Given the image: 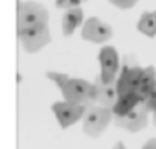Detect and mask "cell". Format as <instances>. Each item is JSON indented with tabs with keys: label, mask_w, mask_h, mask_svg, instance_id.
<instances>
[{
	"label": "cell",
	"mask_w": 156,
	"mask_h": 149,
	"mask_svg": "<svg viewBox=\"0 0 156 149\" xmlns=\"http://www.w3.org/2000/svg\"><path fill=\"white\" fill-rule=\"evenodd\" d=\"M99 64H101V74H99V82L101 84H114L116 75L119 72V54L116 47L112 45H104L99 50Z\"/></svg>",
	"instance_id": "obj_5"
},
{
	"label": "cell",
	"mask_w": 156,
	"mask_h": 149,
	"mask_svg": "<svg viewBox=\"0 0 156 149\" xmlns=\"http://www.w3.org/2000/svg\"><path fill=\"white\" fill-rule=\"evenodd\" d=\"M17 37L20 40L22 47L29 54H35L41 49H44L47 44H51V32L49 27L44 24L41 25H32L25 29H17Z\"/></svg>",
	"instance_id": "obj_3"
},
{
	"label": "cell",
	"mask_w": 156,
	"mask_h": 149,
	"mask_svg": "<svg viewBox=\"0 0 156 149\" xmlns=\"http://www.w3.org/2000/svg\"><path fill=\"white\" fill-rule=\"evenodd\" d=\"M47 25L49 10L39 2L27 0L17 4V29H25L32 25Z\"/></svg>",
	"instance_id": "obj_2"
},
{
	"label": "cell",
	"mask_w": 156,
	"mask_h": 149,
	"mask_svg": "<svg viewBox=\"0 0 156 149\" xmlns=\"http://www.w3.org/2000/svg\"><path fill=\"white\" fill-rule=\"evenodd\" d=\"M55 7L62 9V10H69V9L81 7V2L79 0H55Z\"/></svg>",
	"instance_id": "obj_17"
},
{
	"label": "cell",
	"mask_w": 156,
	"mask_h": 149,
	"mask_svg": "<svg viewBox=\"0 0 156 149\" xmlns=\"http://www.w3.org/2000/svg\"><path fill=\"white\" fill-rule=\"evenodd\" d=\"M156 84V69L153 65H148V67H143V74L141 79H139V85L138 91H136V95L139 97V104L148 97V94L154 89Z\"/></svg>",
	"instance_id": "obj_11"
},
{
	"label": "cell",
	"mask_w": 156,
	"mask_h": 149,
	"mask_svg": "<svg viewBox=\"0 0 156 149\" xmlns=\"http://www.w3.org/2000/svg\"><path fill=\"white\" fill-rule=\"evenodd\" d=\"M153 124L156 126V112H153Z\"/></svg>",
	"instance_id": "obj_21"
},
{
	"label": "cell",
	"mask_w": 156,
	"mask_h": 149,
	"mask_svg": "<svg viewBox=\"0 0 156 149\" xmlns=\"http://www.w3.org/2000/svg\"><path fill=\"white\" fill-rule=\"evenodd\" d=\"M111 121H112L111 109L101 107V106H92L82 116V131L89 137H99Z\"/></svg>",
	"instance_id": "obj_4"
},
{
	"label": "cell",
	"mask_w": 156,
	"mask_h": 149,
	"mask_svg": "<svg viewBox=\"0 0 156 149\" xmlns=\"http://www.w3.org/2000/svg\"><path fill=\"white\" fill-rule=\"evenodd\" d=\"M81 37L87 42H92V44H104V42L111 40L112 29L101 19L89 17L81 25Z\"/></svg>",
	"instance_id": "obj_6"
},
{
	"label": "cell",
	"mask_w": 156,
	"mask_h": 149,
	"mask_svg": "<svg viewBox=\"0 0 156 149\" xmlns=\"http://www.w3.org/2000/svg\"><path fill=\"white\" fill-rule=\"evenodd\" d=\"M143 149H156V137L149 139V141L143 146Z\"/></svg>",
	"instance_id": "obj_19"
},
{
	"label": "cell",
	"mask_w": 156,
	"mask_h": 149,
	"mask_svg": "<svg viewBox=\"0 0 156 149\" xmlns=\"http://www.w3.org/2000/svg\"><path fill=\"white\" fill-rule=\"evenodd\" d=\"M129 67L131 65H122L119 67V75H116V84H114V91H116V95L121 97V95L128 94L129 92Z\"/></svg>",
	"instance_id": "obj_14"
},
{
	"label": "cell",
	"mask_w": 156,
	"mask_h": 149,
	"mask_svg": "<svg viewBox=\"0 0 156 149\" xmlns=\"http://www.w3.org/2000/svg\"><path fill=\"white\" fill-rule=\"evenodd\" d=\"M47 79H51L57 87L61 89L64 101L69 104H77L92 107L94 106V84L87 82L84 79H72L67 74H59V72H47Z\"/></svg>",
	"instance_id": "obj_1"
},
{
	"label": "cell",
	"mask_w": 156,
	"mask_h": 149,
	"mask_svg": "<svg viewBox=\"0 0 156 149\" xmlns=\"http://www.w3.org/2000/svg\"><path fill=\"white\" fill-rule=\"evenodd\" d=\"M112 121L118 127L126 129L129 132H138L141 129H144L146 124H148V112L141 106H138L136 109H133L131 112H128L124 116H112Z\"/></svg>",
	"instance_id": "obj_8"
},
{
	"label": "cell",
	"mask_w": 156,
	"mask_h": 149,
	"mask_svg": "<svg viewBox=\"0 0 156 149\" xmlns=\"http://www.w3.org/2000/svg\"><path fill=\"white\" fill-rule=\"evenodd\" d=\"M79 2H81V4H82V2H87V0H79Z\"/></svg>",
	"instance_id": "obj_22"
},
{
	"label": "cell",
	"mask_w": 156,
	"mask_h": 149,
	"mask_svg": "<svg viewBox=\"0 0 156 149\" xmlns=\"http://www.w3.org/2000/svg\"><path fill=\"white\" fill-rule=\"evenodd\" d=\"M138 32H141L146 37H156V10L153 12H143L139 17L138 24H136Z\"/></svg>",
	"instance_id": "obj_13"
},
{
	"label": "cell",
	"mask_w": 156,
	"mask_h": 149,
	"mask_svg": "<svg viewBox=\"0 0 156 149\" xmlns=\"http://www.w3.org/2000/svg\"><path fill=\"white\" fill-rule=\"evenodd\" d=\"M114 7L118 9H124V10H128V9H133L136 4H138V0H109Z\"/></svg>",
	"instance_id": "obj_18"
},
{
	"label": "cell",
	"mask_w": 156,
	"mask_h": 149,
	"mask_svg": "<svg viewBox=\"0 0 156 149\" xmlns=\"http://www.w3.org/2000/svg\"><path fill=\"white\" fill-rule=\"evenodd\" d=\"M82 22H84V10L81 7L66 10V14L62 15V34L66 37L72 35L76 32V29L82 25Z\"/></svg>",
	"instance_id": "obj_10"
},
{
	"label": "cell",
	"mask_w": 156,
	"mask_h": 149,
	"mask_svg": "<svg viewBox=\"0 0 156 149\" xmlns=\"http://www.w3.org/2000/svg\"><path fill=\"white\" fill-rule=\"evenodd\" d=\"M92 84H94V101L99 102L101 107L111 109L114 106L116 99H118L116 91H114V84H109V85L101 84L99 79H96V82H92Z\"/></svg>",
	"instance_id": "obj_9"
},
{
	"label": "cell",
	"mask_w": 156,
	"mask_h": 149,
	"mask_svg": "<svg viewBox=\"0 0 156 149\" xmlns=\"http://www.w3.org/2000/svg\"><path fill=\"white\" fill-rule=\"evenodd\" d=\"M139 106H141V107L144 109L148 114H149V112H156V84H154V89L149 92L148 97H146Z\"/></svg>",
	"instance_id": "obj_16"
},
{
	"label": "cell",
	"mask_w": 156,
	"mask_h": 149,
	"mask_svg": "<svg viewBox=\"0 0 156 149\" xmlns=\"http://www.w3.org/2000/svg\"><path fill=\"white\" fill-rule=\"evenodd\" d=\"M141 74H143V67H139L138 64L129 67V92H136V91H138Z\"/></svg>",
	"instance_id": "obj_15"
},
{
	"label": "cell",
	"mask_w": 156,
	"mask_h": 149,
	"mask_svg": "<svg viewBox=\"0 0 156 149\" xmlns=\"http://www.w3.org/2000/svg\"><path fill=\"white\" fill-rule=\"evenodd\" d=\"M112 149H126V147H124V144H122V142H116Z\"/></svg>",
	"instance_id": "obj_20"
},
{
	"label": "cell",
	"mask_w": 156,
	"mask_h": 149,
	"mask_svg": "<svg viewBox=\"0 0 156 149\" xmlns=\"http://www.w3.org/2000/svg\"><path fill=\"white\" fill-rule=\"evenodd\" d=\"M52 112L57 117L59 124H61L62 129H67L71 126H74L77 121H81L84 112L87 111L86 106H77V104H69L66 101L61 102H54L52 104Z\"/></svg>",
	"instance_id": "obj_7"
},
{
	"label": "cell",
	"mask_w": 156,
	"mask_h": 149,
	"mask_svg": "<svg viewBox=\"0 0 156 149\" xmlns=\"http://www.w3.org/2000/svg\"><path fill=\"white\" fill-rule=\"evenodd\" d=\"M138 106H139V97L136 95V92H128V94L116 99L114 106L111 107V112L112 116H124L128 112H131L133 109H136Z\"/></svg>",
	"instance_id": "obj_12"
}]
</instances>
